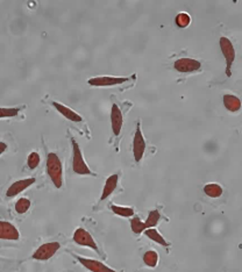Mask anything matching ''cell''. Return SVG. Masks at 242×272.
Segmentation results:
<instances>
[{
    "mask_svg": "<svg viewBox=\"0 0 242 272\" xmlns=\"http://www.w3.org/2000/svg\"><path fill=\"white\" fill-rule=\"evenodd\" d=\"M47 173L56 189L63 186V166L59 157L55 153H49L47 156Z\"/></svg>",
    "mask_w": 242,
    "mask_h": 272,
    "instance_id": "1",
    "label": "cell"
},
{
    "mask_svg": "<svg viewBox=\"0 0 242 272\" xmlns=\"http://www.w3.org/2000/svg\"><path fill=\"white\" fill-rule=\"evenodd\" d=\"M72 145V170L75 173L81 176H96V173L92 172L85 161H84L83 154H81L80 144L75 138H71Z\"/></svg>",
    "mask_w": 242,
    "mask_h": 272,
    "instance_id": "2",
    "label": "cell"
},
{
    "mask_svg": "<svg viewBox=\"0 0 242 272\" xmlns=\"http://www.w3.org/2000/svg\"><path fill=\"white\" fill-rule=\"evenodd\" d=\"M219 46L226 61V76H227V77H231L232 66H233V63L235 61V56H237V54H235V48L233 43H232V41L229 40L228 37H225V36L220 37Z\"/></svg>",
    "mask_w": 242,
    "mask_h": 272,
    "instance_id": "3",
    "label": "cell"
},
{
    "mask_svg": "<svg viewBox=\"0 0 242 272\" xmlns=\"http://www.w3.org/2000/svg\"><path fill=\"white\" fill-rule=\"evenodd\" d=\"M61 248V243L53 241V242H47L43 243L42 245H40L39 248L34 251V254L31 255V258L35 259V261L45 262L48 261L54 256L56 252Z\"/></svg>",
    "mask_w": 242,
    "mask_h": 272,
    "instance_id": "4",
    "label": "cell"
},
{
    "mask_svg": "<svg viewBox=\"0 0 242 272\" xmlns=\"http://www.w3.org/2000/svg\"><path fill=\"white\" fill-rule=\"evenodd\" d=\"M146 140H144L142 131H141L140 122H137L136 129H135V134L133 138V156L136 163H140L142 161L144 151H146Z\"/></svg>",
    "mask_w": 242,
    "mask_h": 272,
    "instance_id": "5",
    "label": "cell"
},
{
    "mask_svg": "<svg viewBox=\"0 0 242 272\" xmlns=\"http://www.w3.org/2000/svg\"><path fill=\"white\" fill-rule=\"evenodd\" d=\"M130 81L127 77H114V76H99V77H92L87 81L90 86L104 87V86H117Z\"/></svg>",
    "mask_w": 242,
    "mask_h": 272,
    "instance_id": "6",
    "label": "cell"
},
{
    "mask_svg": "<svg viewBox=\"0 0 242 272\" xmlns=\"http://www.w3.org/2000/svg\"><path fill=\"white\" fill-rule=\"evenodd\" d=\"M72 240L76 245L81 246H86V248H90L94 250L96 252H99L98 245H97V242L94 241L92 235L87 232L86 229L84 228H77L75 230L74 236H72Z\"/></svg>",
    "mask_w": 242,
    "mask_h": 272,
    "instance_id": "7",
    "label": "cell"
},
{
    "mask_svg": "<svg viewBox=\"0 0 242 272\" xmlns=\"http://www.w3.org/2000/svg\"><path fill=\"white\" fill-rule=\"evenodd\" d=\"M74 257L76 258L84 268L87 269V270L91 272H118L115 271L114 269L109 268L108 265L103 263V262L97 261V259L83 257V256H77V255H74Z\"/></svg>",
    "mask_w": 242,
    "mask_h": 272,
    "instance_id": "8",
    "label": "cell"
},
{
    "mask_svg": "<svg viewBox=\"0 0 242 272\" xmlns=\"http://www.w3.org/2000/svg\"><path fill=\"white\" fill-rule=\"evenodd\" d=\"M174 68L175 70L181 72V74H190V72L199 70L202 68V63L198 61V59L183 57L175 61Z\"/></svg>",
    "mask_w": 242,
    "mask_h": 272,
    "instance_id": "9",
    "label": "cell"
},
{
    "mask_svg": "<svg viewBox=\"0 0 242 272\" xmlns=\"http://www.w3.org/2000/svg\"><path fill=\"white\" fill-rule=\"evenodd\" d=\"M35 182H36V179L34 178V177L17 180V182H14L13 184H12L7 189V191H6V197L7 198L17 197V195L20 194L21 192H24L25 190L30 188L33 184H35Z\"/></svg>",
    "mask_w": 242,
    "mask_h": 272,
    "instance_id": "10",
    "label": "cell"
},
{
    "mask_svg": "<svg viewBox=\"0 0 242 272\" xmlns=\"http://www.w3.org/2000/svg\"><path fill=\"white\" fill-rule=\"evenodd\" d=\"M20 233L13 223L8 221H0V240L5 241H18Z\"/></svg>",
    "mask_w": 242,
    "mask_h": 272,
    "instance_id": "11",
    "label": "cell"
},
{
    "mask_svg": "<svg viewBox=\"0 0 242 272\" xmlns=\"http://www.w3.org/2000/svg\"><path fill=\"white\" fill-rule=\"evenodd\" d=\"M50 105H52L54 109L57 110V112L61 114L62 116H64L65 119H68L69 121L72 122H81L83 121V118L78 114L77 112H75L74 109H71L70 107L63 105V104L58 103V101H52L50 103Z\"/></svg>",
    "mask_w": 242,
    "mask_h": 272,
    "instance_id": "12",
    "label": "cell"
},
{
    "mask_svg": "<svg viewBox=\"0 0 242 272\" xmlns=\"http://www.w3.org/2000/svg\"><path fill=\"white\" fill-rule=\"evenodd\" d=\"M122 123H124V115H122L121 109H119L117 104H113L111 109V125L112 132L114 136H119L122 129Z\"/></svg>",
    "mask_w": 242,
    "mask_h": 272,
    "instance_id": "13",
    "label": "cell"
},
{
    "mask_svg": "<svg viewBox=\"0 0 242 272\" xmlns=\"http://www.w3.org/2000/svg\"><path fill=\"white\" fill-rule=\"evenodd\" d=\"M118 182H119V175L118 173H114V175H111L108 177V179H106L105 185H104L103 188V192L102 195H100V200H105V199H108L109 195H111L113 192L115 191V189H117L118 186Z\"/></svg>",
    "mask_w": 242,
    "mask_h": 272,
    "instance_id": "14",
    "label": "cell"
},
{
    "mask_svg": "<svg viewBox=\"0 0 242 272\" xmlns=\"http://www.w3.org/2000/svg\"><path fill=\"white\" fill-rule=\"evenodd\" d=\"M222 101H224L225 109L228 112L237 113L241 109V100L234 94H225L224 98H222Z\"/></svg>",
    "mask_w": 242,
    "mask_h": 272,
    "instance_id": "15",
    "label": "cell"
},
{
    "mask_svg": "<svg viewBox=\"0 0 242 272\" xmlns=\"http://www.w3.org/2000/svg\"><path fill=\"white\" fill-rule=\"evenodd\" d=\"M204 193L210 198H219L224 193V190L216 183H209L204 186Z\"/></svg>",
    "mask_w": 242,
    "mask_h": 272,
    "instance_id": "16",
    "label": "cell"
},
{
    "mask_svg": "<svg viewBox=\"0 0 242 272\" xmlns=\"http://www.w3.org/2000/svg\"><path fill=\"white\" fill-rule=\"evenodd\" d=\"M144 235H146L148 239L152 240V241L156 242L157 245L162 246H169V242L165 241V239L161 235V233L155 228H149L144 230Z\"/></svg>",
    "mask_w": 242,
    "mask_h": 272,
    "instance_id": "17",
    "label": "cell"
},
{
    "mask_svg": "<svg viewBox=\"0 0 242 272\" xmlns=\"http://www.w3.org/2000/svg\"><path fill=\"white\" fill-rule=\"evenodd\" d=\"M109 207H111L113 213L118 215V217H122V218L134 217V210L132 207L119 206V205H115V204H111L109 205Z\"/></svg>",
    "mask_w": 242,
    "mask_h": 272,
    "instance_id": "18",
    "label": "cell"
},
{
    "mask_svg": "<svg viewBox=\"0 0 242 272\" xmlns=\"http://www.w3.org/2000/svg\"><path fill=\"white\" fill-rule=\"evenodd\" d=\"M143 263L148 268H156L159 264V254L155 250H148L144 252L143 255Z\"/></svg>",
    "mask_w": 242,
    "mask_h": 272,
    "instance_id": "19",
    "label": "cell"
},
{
    "mask_svg": "<svg viewBox=\"0 0 242 272\" xmlns=\"http://www.w3.org/2000/svg\"><path fill=\"white\" fill-rule=\"evenodd\" d=\"M160 220H161V213L157 210L150 211L148 217H147V220L144 221V227H146V229L154 228L159 223Z\"/></svg>",
    "mask_w": 242,
    "mask_h": 272,
    "instance_id": "20",
    "label": "cell"
},
{
    "mask_svg": "<svg viewBox=\"0 0 242 272\" xmlns=\"http://www.w3.org/2000/svg\"><path fill=\"white\" fill-rule=\"evenodd\" d=\"M30 200L28 198H20L15 202V212L19 214L27 213L28 210L30 208Z\"/></svg>",
    "mask_w": 242,
    "mask_h": 272,
    "instance_id": "21",
    "label": "cell"
},
{
    "mask_svg": "<svg viewBox=\"0 0 242 272\" xmlns=\"http://www.w3.org/2000/svg\"><path fill=\"white\" fill-rule=\"evenodd\" d=\"M19 107H0V119L14 118L20 113Z\"/></svg>",
    "mask_w": 242,
    "mask_h": 272,
    "instance_id": "22",
    "label": "cell"
},
{
    "mask_svg": "<svg viewBox=\"0 0 242 272\" xmlns=\"http://www.w3.org/2000/svg\"><path fill=\"white\" fill-rule=\"evenodd\" d=\"M131 228H132V232H133L134 234H137V235H139V234H141V233H143L144 230H146V227H144V222L140 219V218H137V217L132 218Z\"/></svg>",
    "mask_w": 242,
    "mask_h": 272,
    "instance_id": "23",
    "label": "cell"
},
{
    "mask_svg": "<svg viewBox=\"0 0 242 272\" xmlns=\"http://www.w3.org/2000/svg\"><path fill=\"white\" fill-rule=\"evenodd\" d=\"M175 24L180 28H187L191 24V17L188 13H180L176 15Z\"/></svg>",
    "mask_w": 242,
    "mask_h": 272,
    "instance_id": "24",
    "label": "cell"
},
{
    "mask_svg": "<svg viewBox=\"0 0 242 272\" xmlns=\"http://www.w3.org/2000/svg\"><path fill=\"white\" fill-rule=\"evenodd\" d=\"M40 162H41V157L39 153H36V151H31L29 156L27 158V166L29 167L30 170H34L40 165Z\"/></svg>",
    "mask_w": 242,
    "mask_h": 272,
    "instance_id": "25",
    "label": "cell"
},
{
    "mask_svg": "<svg viewBox=\"0 0 242 272\" xmlns=\"http://www.w3.org/2000/svg\"><path fill=\"white\" fill-rule=\"evenodd\" d=\"M7 144L5 143V142H2V141H0V155H2L5 153L6 150H7Z\"/></svg>",
    "mask_w": 242,
    "mask_h": 272,
    "instance_id": "26",
    "label": "cell"
}]
</instances>
